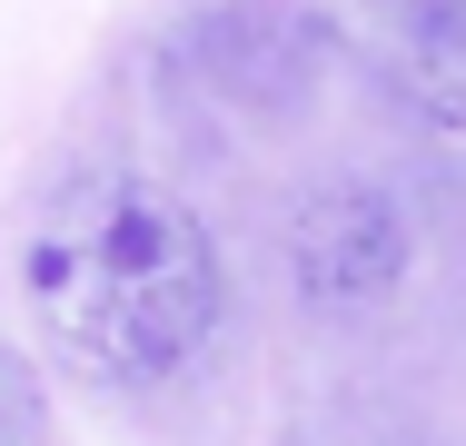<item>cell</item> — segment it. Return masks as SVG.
I'll list each match as a JSON object with an SVG mask.
<instances>
[{
	"label": "cell",
	"mask_w": 466,
	"mask_h": 446,
	"mask_svg": "<svg viewBox=\"0 0 466 446\" xmlns=\"http://www.w3.org/2000/svg\"><path fill=\"white\" fill-rule=\"evenodd\" d=\"M20 288H30L50 348L109 387L179 377L228 308L198 208L139 169L60 178L20 228Z\"/></svg>",
	"instance_id": "obj_1"
},
{
	"label": "cell",
	"mask_w": 466,
	"mask_h": 446,
	"mask_svg": "<svg viewBox=\"0 0 466 446\" xmlns=\"http://www.w3.org/2000/svg\"><path fill=\"white\" fill-rule=\"evenodd\" d=\"M30 427H40V387H30V367H20V357L0 348V446L30 437Z\"/></svg>",
	"instance_id": "obj_3"
},
{
	"label": "cell",
	"mask_w": 466,
	"mask_h": 446,
	"mask_svg": "<svg viewBox=\"0 0 466 446\" xmlns=\"http://www.w3.org/2000/svg\"><path fill=\"white\" fill-rule=\"evenodd\" d=\"M288 278H298V298L328 308V318L377 308V298L407 278V218H397V198L368 188V178L308 188V198L288 208Z\"/></svg>",
	"instance_id": "obj_2"
},
{
	"label": "cell",
	"mask_w": 466,
	"mask_h": 446,
	"mask_svg": "<svg viewBox=\"0 0 466 446\" xmlns=\"http://www.w3.org/2000/svg\"><path fill=\"white\" fill-rule=\"evenodd\" d=\"M377 10H397V20L427 30V40H457V30H466V0H377Z\"/></svg>",
	"instance_id": "obj_4"
}]
</instances>
